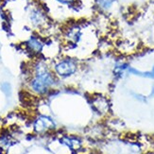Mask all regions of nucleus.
Listing matches in <instances>:
<instances>
[{
    "instance_id": "f257e3e1",
    "label": "nucleus",
    "mask_w": 154,
    "mask_h": 154,
    "mask_svg": "<svg viewBox=\"0 0 154 154\" xmlns=\"http://www.w3.org/2000/svg\"><path fill=\"white\" fill-rule=\"evenodd\" d=\"M57 82L56 77L45 63L39 62L34 68V76L30 79V89L38 95H45Z\"/></svg>"
},
{
    "instance_id": "f03ea898",
    "label": "nucleus",
    "mask_w": 154,
    "mask_h": 154,
    "mask_svg": "<svg viewBox=\"0 0 154 154\" xmlns=\"http://www.w3.org/2000/svg\"><path fill=\"white\" fill-rule=\"evenodd\" d=\"M79 69V63L71 57L63 58L54 65L55 75L61 78H69L75 75Z\"/></svg>"
},
{
    "instance_id": "7ed1b4c3",
    "label": "nucleus",
    "mask_w": 154,
    "mask_h": 154,
    "mask_svg": "<svg viewBox=\"0 0 154 154\" xmlns=\"http://www.w3.org/2000/svg\"><path fill=\"white\" fill-rule=\"evenodd\" d=\"M56 128V124L53 121L52 118L46 116H38L33 123V129L36 133L39 134H44L48 131H50Z\"/></svg>"
},
{
    "instance_id": "20e7f679",
    "label": "nucleus",
    "mask_w": 154,
    "mask_h": 154,
    "mask_svg": "<svg viewBox=\"0 0 154 154\" xmlns=\"http://www.w3.org/2000/svg\"><path fill=\"white\" fill-rule=\"evenodd\" d=\"M91 104L98 115L100 116H106L109 113L111 109V104L108 98L105 97L102 95H97L92 98Z\"/></svg>"
},
{
    "instance_id": "39448f33",
    "label": "nucleus",
    "mask_w": 154,
    "mask_h": 154,
    "mask_svg": "<svg viewBox=\"0 0 154 154\" xmlns=\"http://www.w3.org/2000/svg\"><path fill=\"white\" fill-rule=\"evenodd\" d=\"M61 143L68 146L72 151H79L82 146V139L75 135H66L61 139Z\"/></svg>"
},
{
    "instance_id": "423d86ee",
    "label": "nucleus",
    "mask_w": 154,
    "mask_h": 154,
    "mask_svg": "<svg viewBox=\"0 0 154 154\" xmlns=\"http://www.w3.org/2000/svg\"><path fill=\"white\" fill-rule=\"evenodd\" d=\"M29 20L31 24L36 28H41L46 23V17L45 13L40 9H34L30 11Z\"/></svg>"
},
{
    "instance_id": "0eeeda50",
    "label": "nucleus",
    "mask_w": 154,
    "mask_h": 154,
    "mask_svg": "<svg viewBox=\"0 0 154 154\" xmlns=\"http://www.w3.org/2000/svg\"><path fill=\"white\" fill-rule=\"evenodd\" d=\"M95 6L98 11L102 13L110 12L115 7L116 0H94Z\"/></svg>"
},
{
    "instance_id": "6e6552de",
    "label": "nucleus",
    "mask_w": 154,
    "mask_h": 154,
    "mask_svg": "<svg viewBox=\"0 0 154 154\" xmlns=\"http://www.w3.org/2000/svg\"><path fill=\"white\" fill-rule=\"evenodd\" d=\"M26 46H28V48L29 49V51L35 53H40L43 48H44V43L41 39H39L38 37L36 36H31L28 42H26Z\"/></svg>"
},
{
    "instance_id": "1a4fd4ad",
    "label": "nucleus",
    "mask_w": 154,
    "mask_h": 154,
    "mask_svg": "<svg viewBox=\"0 0 154 154\" xmlns=\"http://www.w3.org/2000/svg\"><path fill=\"white\" fill-rule=\"evenodd\" d=\"M128 74L133 75V76H138L142 78H148L154 79V66L150 71H140L136 68H133L131 66H129L128 68Z\"/></svg>"
},
{
    "instance_id": "9d476101",
    "label": "nucleus",
    "mask_w": 154,
    "mask_h": 154,
    "mask_svg": "<svg viewBox=\"0 0 154 154\" xmlns=\"http://www.w3.org/2000/svg\"><path fill=\"white\" fill-rule=\"evenodd\" d=\"M13 143H14V141L9 135L0 136V149H2L3 151H6L11 146L13 145Z\"/></svg>"
},
{
    "instance_id": "9b49d317",
    "label": "nucleus",
    "mask_w": 154,
    "mask_h": 154,
    "mask_svg": "<svg viewBox=\"0 0 154 154\" xmlns=\"http://www.w3.org/2000/svg\"><path fill=\"white\" fill-rule=\"evenodd\" d=\"M1 89H2L3 93L5 94L7 97H9L11 94V84L9 82H4V83H2Z\"/></svg>"
},
{
    "instance_id": "f8f14e48",
    "label": "nucleus",
    "mask_w": 154,
    "mask_h": 154,
    "mask_svg": "<svg viewBox=\"0 0 154 154\" xmlns=\"http://www.w3.org/2000/svg\"><path fill=\"white\" fill-rule=\"evenodd\" d=\"M55 1L63 5H73L76 2V0H55Z\"/></svg>"
},
{
    "instance_id": "ddd939ff",
    "label": "nucleus",
    "mask_w": 154,
    "mask_h": 154,
    "mask_svg": "<svg viewBox=\"0 0 154 154\" xmlns=\"http://www.w3.org/2000/svg\"><path fill=\"white\" fill-rule=\"evenodd\" d=\"M146 154H154V152H148V153H146Z\"/></svg>"
}]
</instances>
